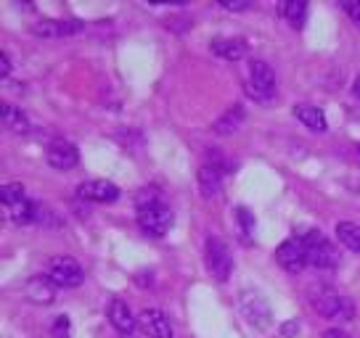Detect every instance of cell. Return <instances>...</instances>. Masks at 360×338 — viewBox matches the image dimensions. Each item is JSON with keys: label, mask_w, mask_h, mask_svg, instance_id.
I'll list each match as a JSON object with an SVG mask.
<instances>
[{"label": "cell", "mask_w": 360, "mask_h": 338, "mask_svg": "<svg viewBox=\"0 0 360 338\" xmlns=\"http://www.w3.org/2000/svg\"><path fill=\"white\" fill-rule=\"evenodd\" d=\"M307 296H310V304L315 306V312L323 315L326 320H352V315H355L352 302L345 299L328 283H315V285H310Z\"/></svg>", "instance_id": "cell-1"}, {"label": "cell", "mask_w": 360, "mask_h": 338, "mask_svg": "<svg viewBox=\"0 0 360 338\" xmlns=\"http://www.w3.org/2000/svg\"><path fill=\"white\" fill-rule=\"evenodd\" d=\"M138 225L151 238H162L172 227V209L159 196H141L138 201Z\"/></svg>", "instance_id": "cell-2"}, {"label": "cell", "mask_w": 360, "mask_h": 338, "mask_svg": "<svg viewBox=\"0 0 360 338\" xmlns=\"http://www.w3.org/2000/svg\"><path fill=\"white\" fill-rule=\"evenodd\" d=\"M304 243V259L310 267H318V270H331L339 264V251L334 248V243L328 241L321 230H310L302 236Z\"/></svg>", "instance_id": "cell-3"}, {"label": "cell", "mask_w": 360, "mask_h": 338, "mask_svg": "<svg viewBox=\"0 0 360 338\" xmlns=\"http://www.w3.org/2000/svg\"><path fill=\"white\" fill-rule=\"evenodd\" d=\"M204 259H207V267L212 272L214 280H228L231 272H233V257H231V248L223 238L210 236L207 238V246H204Z\"/></svg>", "instance_id": "cell-4"}, {"label": "cell", "mask_w": 360, "mask_h": 338, "mask_svg": "<svg viewBox=\"0 0 360 338\" xmlns=\"http://www.w3.org/2000/svg\"><path fill=\"white\" fill-rule=\"evenodd\" d=\"M45 275L51 278V283L56 288H77L85 280L82 264L77 259H72V257H53V259L48 262V272Z\"/></svg>", "instance_id": "cell-5"}, {"label": "cell", "mask_w": 360, "mask_h": 338, "mask_svg": "<svg viewBox=\"0 0 360 338\" xmlns=\"http://www.w3.org/2000/svg\"><path fill=\"white\" fill-rule=\"evenodd\" d=\"M238 309H241V315L247 317V323H252L255 327H268L273 323L270 304L262 299V293L252 291V288L238 293Z\"/></svg>", "instance_id": "cell-6"}, {"label": "cell", "mask_w": 360, "mask_h": 338, "mask_svg": "<svg viewBox=\"0 0 360 338\" xmlns=\"http://www.w3.org/2000/svg\"><path fill=\"white\" fill-rule=\"evenodd\" d=\"M45 161H48V167H53L56 172H69V169L77 167L79 148L72 140H67V137H56L45 148Z\"/></svg>", "instance_id": "cell-7"}, {"label": "cell", "mask_w": 360, "mask_h": 338, "mask_svg": "<svg viewBox=\"0 0 360 338\" xmlns=\"http://www.w3.org/2000/svg\"><path fill=\"white\" fill-rule=\"evenodd\" d=\"M249 93L259 101H265L276 93V72L259 58L249 61Z\"/></svg>", "instance_id": "cell-8"}, {"label": "cell", "mask_w": 360, "mask_h": 338, "mask_svg": "<svg viewBox=\"0 0 360 338\" xmlns=\"http://www.w3.org/2000/svg\"><path fill=\"white\" fill-rule=\"evenodd\" d=\"M276 262H278V267H283L286 272H302L304 267H307L302 238H289V241H283L281 246L276 248Z\"/></svg>", "instance_id": "cell-9"}, {"label": "cell", "mask_w": 360, "mask_h": 338, "mask_svg": "<svg viewBox=\"0 0 360 338\" xmlns=\"http://www.w3.org/2000/svg\"><path fill=\"white\" fill-rule=\"evenodd\" d=\"M77 32H82V22H77V19H43V22H37L32 27V34L45 37V40H51V37H69V34Z\"/></svg>", "instance_id": "cell-10"}, {"label": "cell", "mask_w": 360, "mask_h": 338, "mask_svg": "<svg viewBox=\"0 0 360 338\" xmlns=\"http://www.w3.org/2000/svg\"><path fill=\"white\" fill-rule=\"evenodd\" d=\"M79 198H85V201H93V203H112L120 198V188L109 180H88L82 182L77 188Z\"/></svg>", "instance_id": "cell-11"}, {"label": "cell", "mask_w": 360, "mask_h": 338, "mask_svg": "<svg viewBox=\"0 0 360 338\" xmlns=\"http://www.w3.org/2000/svg\"><path fill=\"white\" fill-rule=\"evenodd\" d=\"M109 323H112L114 330L122 333V336H133L135 327H138V320H135V315L130 312V306L124 304L122 299H112V302H109Z\"/></svg>", "instance_id": "cell-12"}, {"label": "cell", "mask_w": 360, "mask_h": 338, "mask_svg": "<svg viewBox=\"0 0 360 338\" xmlns=\"http://www.w3.org/2000/svg\"><path fill=\"white\" fill-rule=\"evenodd\" d=\"M138 323L143 327V333L148 338H172V327H169L167 317L162 315L159 309H143L138 315Z\"/></svg>", "instance_id": "cell-13"}, {"label": "cell", "mask_w": 360, "mask_h": 338, "mask_svg": "<svg viewBox=\"0 0 360 338\" xmlns=\"http://www.w3.org/2000/svg\"><path fill=\"white\" fill-rule=\"evenodd\" d=\"M223 185V164H214L212 158L199 169V191L204 198H212Z\"/></svg>", "instance_id": "cell-14"}, {"label": "cell", "mask_w": 360, "mask_h": 338, "mask_svg": "<svg viewBox=\"0 0 360 338\" xmlns=\"http://www.w3.org/2000/svg\"><path fill=\"white\" fill-rule=\"evenodd\" d=\"M247 40H241V37H228V40H212V53L214 56L225 58V61H241V58L247 56Z\"/></svg>", "instance_id": "cell-15"}, {"label": "cell", "mask_w": 360, "mask_h": 338, "mask_svg": "<svg viewBox=\"0 0 360 338\" xmlns=\"http://www.w3.org/2000/svg\"><path fill=\"white\" fill-rule=\"evenodd\" d=\"M294 116H297L310 133H326V114L321 111L318 106L297 103V106H294Z\"/></svg>", "instance_id": "cell-16"}, {"label": "cell", "mask_w": 360, "mask_h": 338, "mask_svg": "<svg viewBox=\"0 0 360 338\" xmlns=\"http://www.w3.org/2000/svg\"><path fill=\"white\" fill-rule=\"evenodd\" d=\"M0 119H3V127L16 133V135H27L30 133V119H27V114L19 106L0 103Z\"/></svg>", "instance_id": "cell-17"}, {"label": "cell", "mask_w": 360, "mask_h": 338, "mask_svg": "<svg viewBox=\"0 0 360 338\" xmlns=\"http://www.w3.org/2000/svg\"><path fill=\"white\" fill-rule=\"evenodd\" d=\"M27 299H30L32 304H51V302L56 299V285L51 283L48 275L34 278V280L27 283Z\"/></svg>", "instance_id": "cell-18"}, {"label": "cell", "mask_w": 360, "mask_h": 338, "mask_svg": "<svg viewBox=\"0 0 360 338\" xmlns=\"http://www.w3.org/2000/svg\"><path fill=\"white\" fill-rule=\"evenodd\" d=\"M307 3L304 0H281L278 3V16L283 22H289L294 29H302L304 22H307Z\"/></svg>", "instance_id": "cell-19"}, {"label": "cell", "mask_w": 360, "mask_h": 338, "mask_svg": "<svg viewBox=\"0 0 360 338\" xmlns=\"http://www.w3.org/2000/svg\"><path fill=\"white\" fill-rule=\"evenodd\" d=\"M244 119H247L244 106H241V103H233V106L214 122V133H217V135H233L238 127L244 124Z\"/></svg>", "instance_id": "cell-20"}, {"label": "cell", "mask_w": 360, "mask_h": 338, "mask_svg": "<svg viewBox=\"0 0 360 338\" xmlns=\"http://www.w3.org/2000/svg\"><path fill=\"white\" fill-rule=\"evenodd\" d=\"M337 238H339V243L345 248H349L352 254H360V225L342 219L337 225Z\"/></svg>", "instance_id": "cell-21"}, {"label": "cell", "mask_w": 360, "mask_h": 338, "mask_svg": "<svg viewBox=\"0 0 360 338\" xmlns=\"http://www.w3.org/2000/svg\"><path fill=\"white\" fill-rule=\"evenodd\" d=\"M8 215H11V219L16 225H30V222L37 219V203L30 201V198H24L22 203H16V206L8 209Z\"/></svg>", "instance_id": "cell-22"}, {"label": "cell", "mask_w": 360, "mask_h": 338, "mask_svg": "<svg viewBox=\"0 0 360 338\" xmlns=\"http://www.w3.org/2000/svg\"><path fill=\"white\" fill-rule=\"evenodd\" d=\"M0 198H3V209L8 212L11 206H16V203H22L24 198H27L24 185L22 182H6V185H3V191H0Z\"/></svg>", "instance_id": "cell-23"}, {"label": "cell", "mask_w": 360, "mask_h": 338, "mask_svg": "<svg viewBox=\"0 0 360 338\" xmlns=\"http://www.w3.org/2000/svg\"><path fill=\"white\" fill-rule=\"evenodd\" d=\"M236 222L241 227V236H247V241H252V236H255V217H252L247 206H238L236 209Z\"/></svg>", "instance_id": "cell-24"}, {"label": "cell", "mask_w": 360, "mask_h": 338, "mask_svg": "<svg viewBox=\"0 0 360 338\" xmlns=\"http://www.w3.org/2000/svg\"><path fill=\"white\" fill-rule=\"evenodd\" d=\"M342 11L349 16V22H355L360 27V0H345L342 3Z\"/></svg>", "instance_id": "cell-25"}, {"label": "cell", "mask_w": 360, "mask_h": 338, "mask_svg": "<svg viewBox=\"0 0 360 338\" xmlns=\"http://www.w3.org/2000/svg\"><path fill=\"white\" fill-rule=\"evenodd\" d=\"M220 6L228 8V11H247L249 0H220Z\"/></svg>", "instance_id": "cell-26"}, {"label": "cell", "mask_w": 360, "mask_h": 338, "mask_svg": "<svg viewBox=\"0 0 360 338\" xmlns=\"http://www.w3.org/2000/svg\"><path fill=\"white\" fill-rule=\"evenodd\" d=\"M53 336H56V338H67L69 336V320H67V315L58 317V323L53 325Z\"/></svg>", "instance_id": "cell-27"}, {"label": "cell", "mask_w": 360, "mask_h": 338, "mask_svg": "<svg viewBox=\"0 0 360 338\" xmlns=\"http://www.w3.org/2000/svg\"><path fill=\"white\" fill-rule=\"evenodd\" d=\"M8 72H11V58H8V53H3L0 56V74H3V79L8 77Z\"/></svg>", "instance_id": "cell-28"}, {"label": "cell", "mask_w": 360, "mask_h": 338, "mask_svg": "<svg viewBox=\"0 0 360 338\" xmlns=\"http://www.w3.org/2000/svg\"><path fill=\"white\" fill-rule=\"evenodd\" d=\"M323 338H349L347 333H342V330H337V327H334V330H326V333H323Z\"/></svg>", "instance_id": "cell-29"}, {"label": "cell", "mask_w": 360, "mask_h": 338, "mask_svg": "<svg viewBox=\"0 0 360 338\" xmlns=\"http://www.w3.org/2000/svg\"><path fill=\"white\" fill-rule=\"evenodd\" d=\"M281 333H283V336H294V333H297V323H289V325H283Z\"/></svg>", "instance_id": "cell-30"}, {"label": "cell", "mask_w": 360, "mask_h": 338, "mask_svg": "<svg viewBox=\"0 0 360 338\" xmlns=\"http://www.w3.org/2000/svg\"><path fill=\"white\" fill-rule=\"evenodd\" d=\"M352 90H355V95H358V98H360V77L355 79V85H352Z\"/></svg>", "instance_id": "cell-31"}, {"label": "cell", "mask_w": 360, "mask_h": 338, "mask_svg": "<svg viewBox=\"0 0 360 338\" xmlns=\"http://www.w3.org/2000/svg\"><path fill=\"white\" fill-rule=\"evenodd\" d=\"M358 154H360V146H358Z\"/></svg>", "instance_id": "cell-32"}]
</instances>
